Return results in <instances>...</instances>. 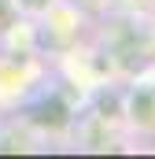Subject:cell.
<instances>
[{"label":"cell","instance_id":"6da1fadb","mask_svg":"<svg viewBox=\"0 0 155 159\" xmlns=\"http://www.w3.org/2000/svg\"><path fill=\"white\" fill-rule=\"evenodd\" d=\"M122 119L133 133L155 137V85L148 81H133L122 96Z\"/></svg>","mask_w":155,"mask_h":159},{"label":"cell","instance_id":"7a4b0ae2","mask_svg":"<svg viewBox=\"0 0 155 159\" xmlns=\"http://www.w3.org/2000/svg\"><path fill=\"white\" fill-rule=\"evenodd\" d=\"M30 122L44 133H67L74 126V107L59 96V93H44L37 104L30 107Z\"/></svg>","mask_w":155,"mask_h":159},{"label":"cell","instance_id":"3957f363","mask_svg":"<svg viewBox=\"0 0 155 159\" xmlns=\"http://www.w3.org/2000/svg\"><path fill=\"white\" fill-rule=\"evenodd\" d=\"M63 0H11L15 15H26V19H48Z\"/></svg>","mask_w":155,"mask_h":159}]
</instances>
